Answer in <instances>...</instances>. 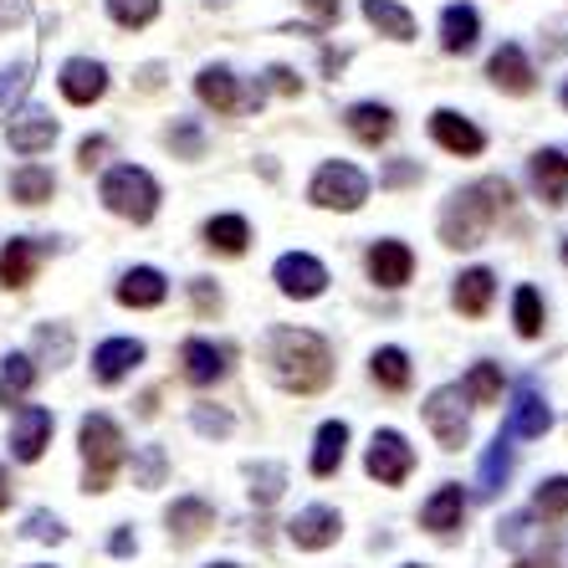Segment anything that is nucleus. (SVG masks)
<instances>
[{
  "label": "nucleus",
  "mask_w": 568,
  "mask_h": 568,
  "mask_svg": "<svg viewBox=\"0 0 568 568\" xmlns=\"http://www.w3.org/2000/svg\"><path fill=\"white\" fill-rule=\"evenodd\" d=\"M266 364H272V379H277L287 395H317V389H328V379H333V348H328V338H317L313 328H272V338H266Z\"/></svg>",
  "instance_id": "1"
},
{
  "label": "nucleus",
  "mask_w": 568,
  "mask_h": 568,
  "mask_svg": "<svg viewBox=\"0 0 568 568\" xmlns=\"http://www.w3.org/2000/svg\"><path fill=\"white\" fill-rule=\"evenodd\" d=\"M513 205V185L507 180H476V185L456 190L450 205L440 211V241L446 246H481V236L491 231V221Z\"/></svg>",
  "instance_id": "2"
},
{
  "label": "nucleus",
  "mask_w": 568,
  "mask_h": 568,
  "mask_svg": "<svg viewBox=\"0 0 568 568\" xmlns=\"http://www.w3.org/2000/svg\"><path fill=\"white\" fill-rule=\"evenodd\" d=\"M78 446H82V462H88L82 491H108L123 466V456H129V450H123V430L108 420V415H82Z\"/></svg>",
  "instance_id": "3"
},
{
  "label": "nucleus",
  "mask_w": 568,
  "mask_h": 568,
  "mask_svg": "<svg viewBox=\"0 0 568 568\" xmlns=\"http://www.w3.org/2000/svg\"><path fill=\"white\" fill-rule=\"evenodd\" d=\"M103 205L113 215H123V221H133V225L154 221V211H159V180L149 170H139V164H119V170L103 174Z\"/></svg>",
  "instance_id": "4"
},
{
  "label": "nucleus",
  "mask_w": 568,
  "mask_h": 568,
  "mask_svg": "<svg viewBox=\"0 0 568 568\" xmlns=\"http://www.w3.org/2000/svg\"><path fill=\"white\" fill-rule=\"evenodd\" d=\"M307 200L323 205V211H358V205L369 200V180H364L354 164H344V159H328V164L313 174Z\"/></svg>",
  "instance_id": "5"
},
{
  "label": "nucleus",
  "mask_w": 568,
  "mask_h": 568,
  "mask_svg": "<svg viewBox=\"0 0 568 568\" xmlns=\"http://www.w3.org/2000/svg\"><path fill=\"white\" fill-rule=\"evenodd\" d=\"M425 425H430V436L440 440V450H462L471 440V420H466V399L456 384L436 389V395L425 399Z\"/></svg>",
  "instance_id": "6"
},
{
  "label": "nucleus",
  "mask_w": 568,
  "mask_h": 568,
  "mask_svg": "<svg viewBox=\"0 0 568 568\" xmlns=\"http://www.w3.org/2000/svg\"><path fill=\"white\" fill-rule=\"evenodd\" d=\"M364 471H369L379 487H399V481L415 471V446L399 436V430H374L369 456H364Z\"/></svg>",
  "instance_id": "7"
},
{
  "label": "nucleus",
  "mask_w": 568,
  "mask_h": 568,
  "mask_svg": "<svg viewBox=\"0 0 568 568\" xmlns=\"http://www.w3.org/2000/svg\"><path fill=\"white\" fill-rule=\"evenodd\" d=\"M272 282L282 287V297L313 303V297H323V287H328V266L307 252H287V256H277V266H272Z\"/></svg>",
  "instance_id": "8"
},
{
  "label": "nucleus",
  "mask_w": 568,
  "mask_h": 568,
  "mask_svg": "<svg viewBox=\"0 0 568 568\" xmlns=\"http://www.w3.org/2000/svg\"><path fill=\"white\" fill-rule=\"evenodd\" d=\"M52 410L41 405H16V420H11V456L16 462H41V450L52 446Z\"/></svg>",
  "instance_id": "9"
},
{
  "label": "nucleus",
  "mask_w": 568,
  "mask_h": 568,
  "mask_svg": "<svg viewBox=\"0 0 568 568\" xmlns=\"http://www.w3.org/2000/svg\"><path fill=\"white\" fill-rule=\"evenodd\" d=\"M548 425H554V410H548V399L538 395V384H517V395H513V410H507V430H503V436L538 440V436H548Z\"/></svg>",
  "instance_id": "10"
},
{
  "label": "nucleus",
  "mask_w": 568,
  "mask_h": 568,
  "mask_svg": "<svg viewBox=\"0 0 568 568\" xmlns=\"http://www.w3.org/2000/svg\"><path fill=\"white\" fill-rule=\"evenodd\" d=\"M338 532H344V517H338V507H303V513L287 523V538L297 542V548H307V554H317V548H333L338 542Z\"/></svg>",
  "instance_id": "11"
},
{
  "label": "nucleus",
  "mask_w": 568,
  "mask_h": 568,
  "mask_svg": "<svg viewBox=\"0 0 568 568\" xmlns=\"http://www.w3.org/2000/svg\"><path fill=\"white\" fill-rule=\"evenodd\" d=\"M430 139H436L446 154H462V159H471V154L487 149V133L476 129L471 119H462L456 108H436V113H430Z\"/></svg>",
  "instance_id": "12"
},
{
  "label": "nucleus",
  "mask_w": 568,
  "mask_h": 568,
  "mask_svg": "<svg viewBox=\"0 0 568 568\" xmlns=\"http://www.w3.org/2000/svg\"><path fill=\"white\" fill-rule=\"evenodd\" d=\"M57 88H62L67 103H98V98L108 93V67L93 62V57H72V62H62V78H57Z\"/></svg>",
  "instance_id": "13"
},
{
  "label": "nucleus",
  "mask_w": 568,
  "mask_h": 568,
  "mask_svg": "<svg viewBox=\"0 0 568 568\" xmlns=\"http://www.w3.org/2000/svg\"><path fill=\"white\" fill-rule=\"evenodd\" d=\"M487 78L503 88V93H513V98H523V93H532V82H538V72H532V62H528V52L517 47V41H503L497 52H491V62H487Z\"/></svg>",
  "instance_id": "14"
},
{
  "label": "nucleus",
  "mask_w": 568,
  "mask_h": 568,
  "mask_svg": "<svg viewBox=\"0 0 568 568\" xmlns=\"http://www.w3.org/2000/svg\"><path fill=\"white\" fill-rule=\"evenodd\" d=\"M41 256H47V241L37 236H11L6 246H0V287H27L31 277H37Z\"/></svg>",
  "instance_id": "15"
},
{
  "label": "nucleus",
  "mask_w": 568,
  "mask_h": 568,
  "mask_svg": "<svg viewBox=\"0 0 568 568\" xmlns=\"http://www.w3.org/2000/svg\"><path fill=\"white\" fill-rule=\"evenodd\" d=\"M6 144L16 149V154H41V149L57 144V119L52 113H41V108H21L11 119V129H6Z\"/></svg>",
  "instance_id": "16"
},
{
  "label": "nucleus",
  "mask_w": 568,
  "mask_h": 568,
  "mask_svg": "<svg viewBox=\"0 0 568 568\" xmlns=\"http://www.w3.org/2000/svg\"><path fill=\"white\" fill-rule=\"evenodd\" d=\"M415 272V252L405 246V241H374L369 246V277L379 282V287H405Z\"/></svg>",
  "instance_id": "17"
},
{
  "label": "nucleus",
  "mask_w": 568,
  "mask_h": 568,
  "mask_svg": "<svg viewBox=\"0 0 568 568\" xmlns=\"http://www.w3.org/2000/svg\"><path fill=\"white\" fill-rule=\"evenodd\" d=\"M164 523H170V538L185 548V542H200L215 528V507L205 503V497H180V503H170Z\"/></svg>",
  "instance_id": "18"
},
{
  "label": "nucleus",
  "mask_w": 568,
  "mask_h": 568,
  "mask_svg": "<svg viewBox=\"0 0 568 568\" xmlns=\"http://www.w3.org/2000/svg\"><path fill=\"white\" fill-rule=\"evenodd\" d=\"M225 358H231V348L211 344V338H185V348H180V364H185V379L190 384H215L225 379Z\"/></svg>",
  "instance_id": "19"
},
{
  "label": "nucleus",
  "mask_w": 568,
  "mask_h": 568,
  "mask_svg": "<svg viewBox=\"0 0 568 568\" xmlns=\"http://www.w3.org/2000/svg\"><path fill=\"white\" fill-rule=\"evenodd\" d=\"M476 37H481V16H476V6L456 0V6L440 11V47H446L450 57H466L476 47Z\"/></svg>",
  "instance_id": "20"
},
{
  "label": "nucleus",
  "mask_w": 568,
  "mask_h": 568,
  "mask_svg": "<svg viewBox=\"0 0 568 568\" xmlns=\"http://www.w3.org/2000/svg\"><path fill=\"white\" fill-rule=\"evenodd\" d=\"M144 364V344L139 338H108V344H98L93 354V374L98 384H119L129 369H139Z\"/></svg>",
  "instance_id": "21"
},
{
  "label": "nucleus",
  "mask_w": 568,
  "mask_h": 568,
  "mask_svg": "<svg viewBox=\"0 0 568 568\" xmlns=\"http://www.w3.org/2000/svg\"><path fill=\"white\" fill-rule=\"evenodd\" d=\"M462 517H466V491L456 487V481H446V487L430 491V503H425L420 523L430 532H440V538H450V532L462 528Z\"/></svg>",
  "instance_id": "22"
},
{
  "label": "nucleus",
  "mask_w": 568,
  "mask_h": 568,
  "mask_svg": "<svg viewBox=\"0 0 568 568\" xmlns=\"http://www.w3.org/2000/svg\"><path fill=\"white\" fill-rule=\"evenodd\" d=\"M528 170H532L538 195L548 200V205H564V200H568V154H564V149H538Z\"/></svg>",
  "instance_id": "23"
},
{
  "label": "nucleus",
  "mask_w": 568,
  "mask_h": 568,
  "mask_svg": "<svg viewBox=\"0 0 568 568\" xmlns=\"http://www.w3.org/2000/svg\"><path fill=\"white\" fill-rule=\"evenodd\" d=\"M164 297H170V282H164L159 266H133V272H123V282H119L123 307H159Z\"/></svg>",
  "instance_id": "24"
},
{
  "label": "nucleus",
  "mask_w": 568,
  "mask_h": 568,
  "mask_svg": "<svg viewBox=\"0 0 568 568\" xmlns=\"http://www.w3.org/2000/svg\"><path fill=\"white\" fill-rule=\"evenodd\" d=\"M491 292H497V277H491V266H471V272H462V277H456V292H450V303H456V313L481 317V313L491 307Z\"/></svg>",
  "instance_id": "25"
},
{
  "label": "nucleus",
  "mask_w": 568,
  "mask_h": 568,
  "mask_svg": "<svg viewBox=\"0 0 568 568\" xmlns=\"http://www.w3.org/2000/svg\"><path fill=\"white\" fill-rule=\"evenodd\" d=\"M31 384H37V358H27V354L0 358V405H6V410H11V405H27Z\"/></svg>",
  "instance_id": "26"
},
{
  "label": "nucleus",
  "mask_w": 568,
  "mask_h": 568,
  "mask_svg": "<svg viewBox=\"0 0 568 568\" xmlns=\"http://www.w3.org/2000/svg\"><path fill=\"white\" fill-rule=\"evenodd\" d=\"M513 436H497L487 446V456H481V471H476V497H497V491L507 487V476H513V446H507Z\"/></svg>",
  "instance_id": "27"
},
{
  "label": "nucleus",
  "mask_w": 568,
  "mask_h": 568,
  "mask_svg": "<svg viewBox=\"0 0 568 568\" xmlns=\"http://www.w3.org/2000/svg\"><path fill=\"white\" fill-rule=\"evenodd\" d=\"M348 133H354L358 144H374L379 149L389 133H395V113L384 103H354L348 108Z\"/></svg>",
  "instance_id": "28"
},
{
  "label": "nucleus",
  "mask_w": 568,
  "mask_h": 568,
  "mask_svg": "<svg viewBox=\"0 0 568 568\" xmlns=\"http://www.w3.org/2000/svg\"><path fill=\"white\" fill-rule=\"evenodd\" d=\"M348 456V425L344 420H328L317 425V440H313V476H333L344 466Z\"/></svg>",
  "instance_id": "29"
},
{
  "label": "nucleus",
  "mask_w": 568,
  "mask_h": 568,
  "mask_svg": "<svg viewBox=\"0 0 568 568\" xmlns=\"http://www.w3.org/2000/svg\"><path fill=\"white\" fill-rule=\"evenodd\" d=\"M364 21L389 41H415V16L395 0H364Z\"/></svg>",
  "instance_id": "30"
},
{
  "label": "nucleus",
  "mask_w": 568,
  "mask_h": 568,
  "mask_svg": "<svg viewBox=\"0 0 568 568\" xmlns=\"http://www.w3.org/2000/svg\"><path fill=\"white\" fill-rule=\"evenodd\" d=\"M195 93H200V103H211L215 113H231V108L241 103V93H236V72H231V67H200Z\"/></svg>",
  "instance_id": "31"
},
{
  "label": "nucleus",
  "mask_w": 568,
  "mask_h": 568,
  "mask_svg": "<svg viewBox=\"0 0 568 568\" xmlns=\"http://www.w3.org/2000/svg\"><path fill=\"white\" fill-rule=\"evenodd\" d=\"M205 246L221 256H241L252 246V225L241 221V215H211L205 221Z\"/></svg>",
  "instance_id": "32"
},
{
  "label": "nucleus",
  "mask_w": 568,
  "mask_h": 568,
  "mask_svg": "<svg viewBox=\"0 0 568 568\" xmlns=\"http://www.w3.org/2000/svg\"><path fill=\"white\" fill-rule=\"evenodd\" d=\"M462 399H466V405H497V399H503V369H497V364H487V358H481V364H471V369H466V379H462Z\"/></svg>",
  "instance_id": "33"
},
{
  "label": "nucleus",
  "mask_w": 568,
  "mask_h": 568,
  "mask_svg": "<svg viewBox=\"0 0 568 568\" xmlns=\"http://www.w3.org/2000/svg\"><path fill=\"white\" fill-rule=\"evenodd\" d=\"M57 180L52 170H41V164H21V170H11V200H21V205H41V200H52Z\"/></svg>",
  "instance_id": "34"
},
{
  "label": "nucleus",
  "mask_w": 568,
  "mask_h": 568,
  "mask_svg": "<svg viewBox=\"0 0 568 568\" xmlns=\"http://www.w3.org/2000/svg\"><path fill=\"white\" fill-rule=\"evenodd\" d=\"M369 369H374V379L384 384V389H405V384H410V354H405V348H379V354L369 358Z\"/></svg>",
  "instance_id": "35"
},
{
  "label": "nucleus",
  "mask_w": 568,
  "mask_h": 568,
  "mask_svg": "<svg viewBox=\"0 0 568 568\" xmlns=\"http://www.w3.org/2000/svg\"><path fill=\"white\" fill-rule=\"evenodd\" d=\"M513 323L523 338H538L542 333V297L532 287H517L513 292Z\"/></svg>",
  "instance_id": "36"
},
{
  "label": "nucleus",
  "mask_w": 568,
  "mask_h": 568,
  "mask_svg": "<svg viewBox=\"0 0 568 568\" xmlns=\"http://www.w3.org/2000/svg\"><path fill=\"white\" fill-rule=\"evenodd\" d=\"M532 513L538 517H568V476H548L532 491Z\"/></svg>",
  "instance_id": "37"
},
{
  "label": "nucleus",
  "mask_w": 568,
  "mask_h": 568,
  "mask_svg": "<svg viewBox=\"0 0 568 568\" xmlns=\"http://www.w3.org/2000/svg\"><path fill=\"white\" fill-rule=\"evenodd\" d=\"M282 487H287V471H282L277 462H262V466H252V497L256 503H277L282 497Z\"/></svg>",
  "instance_id": "38"
},
{
  "label": "nucleus",
  "mask_w": 568,
  "mask_h": 568,
  "mask_svg": "<svg viewBox=\"0 0 568 568\" xmlns=\"http://www.w3.org/2000/svg\"><path fill=\"white\" fill-rule=\"evenodd\" d=\"M108 16L119 21V27H149L159 16V0H108Z\"/></svg>",
  "instance_id": "39"
},
{
  "label": "nucleus",
  "mask_w": 568,
  "mask_h": 568,
  "mask_svg": "<svg viewBox=\"0 0 568 568\" xmlns=\"http://www.w3.org/2000/svg\"><path fill=\"white\" fill-rule=\"evenodd\" d=\"M170 149L174 154H185V159H200L205 154V133H200V123L195 119H180L170 129Z\"/></svg>",
  "instance_id": "40"
},
{
  "label": "nucleus",
  "mask_w": 568,
  "mask_h": 568,
  "mask_svg": "<svg viewBox=\"0 0 568 568\" xmlns=\"http://www.w3.org/2000/svg\"><path fill=\"white\" fill-rule=\"evenodd\" d=\"M37 348L52 364H67V354H72V333L62 328V323H52V328H37Z\"/></svg>",
  "instance_id": "41"
},
{
  "label": "nucleus",
  "mask_w": 568,
  "mask_h": 568,
  "mask_svg": "<svg viewBox=\"0 0 568 568\" xmlns=\"http://www.w3.org/2000/svg\"><path fill=\"white\" fill-rule=\"evenodd\" d=\"M27 82H31V62H16V67H6V72H0V108L11 103V98H21V93H27Z\"/></svg>",
  "instance_id": "42"
},
{
  "label": "nucleus",
  "mask_w": 568,
  "mask_h": 568,
  "mask_svg": "<svg viewBox=\"0 0 568 568\" xmlns=\"http://www.w3.org/2000/svg\"><path fill=\"white\" fill-rule=\"evenodd\" d=\"M27 538H37V542H62L67 528L57 523L52 513H31V517H27Z\"/></svg>",
  "instance_id": "43"
},
{
  "label": "nucleus",
  "mask_w": 568,
  "mask_h": 568,
  "mask_svg": "<svg viewBox=\"0 0 568 568\" xmlns=\"http://www.w3.org/2000/svg\"><path fill=\"white\" fill-rule=\"evenodd\" d=\"M195 430L200 436H231V415L215 405H195Z\"/></svg>",
  "instance_id": "44"
},
{
  "label": "nucleus",
  "mask_w": 568,
  "mask_h": 568,
  "mask_svg": "<svg viewBox=\"0 0 568 568\" xmlns=\"http://www.w3.org/2000/svg\"><path fill=\"white\" fill-rule=\"evenodd\" d=\"M133 476H139V487H159V481H164V450L149 446L144 456H139V471Z\"/></svg>",
  "instance_id": "45"
},
{
  "label": "nucleus",
  "mask_w": 568,
  "mask_h": 568,
  "mask_svg": "<svg viewBox=\"0 0 568 568\" xmlns=\"http://www.w3.org/2000/svg\"><path fill=\"white\" fill-rule=\"evenodd\" d=\"M190 297H195V313H205V317H211V313H221V292H215L205 277H195V282H190Z\"/></svg>",
  "instance_id": "46"
},
{
  "label": "nucleus",
  "mask_w": 568,
  "mask_h": 568,
  "mask_svg": "<svg viewBox=\"0 0 568 568\" xmlns=\"http://www.w3.org/2000/svg\"><path fill=\"white\" fill-rule=\"evenodd\" d=\"M103 154H108V139H103V133H98V139H82L78 164H82V170H93V164H103Z\"/></svg>",
  "instance_id": "47"
},
{
  "label": "nucleus",
  "mask_w": 568,
  "mask_h": 568,
  "mask_svg": "<svg viewBox=\"0 0 568 568\" xmlns=\"http://www.w3.org/2000/svg\"><path fill=\"white\" fill-rule=\"evenodd\" d=\"M27 21V0H0V31Z\"/></svg>",
  "instance_id": "48"
},
{
  "label": "nucleus",
  "mask_w": 568,
  "mask_h": 568,
  "mask_svg": "<svg viewBox=\"0 0 568 568\" xmlns=\"http://www.w3.org/2000/svg\"><path fill=\"white\" fill-rule=\"evenodd\" d=\"M266 78H272V88H277V93H303V82L292 78L287 67H272V72H266Z\"/></svg>",
  "instance_id": "49"
},
{
  "label": "nucleus",
  "mask_w": 568,
  "mask_h": 568,
  "mask_svg": "<svg viewBox=\"0 0 568 568\" xmlns=\"http://www.w3.org/2000/svg\"><path fill=\"white\" fill-rule=\"evenodd\" d=\"M133 548H139V538H133L129 528H119V532H113V538H108V554H119V558H129Z\"/></svg>",
  "instance_id": "50"
},
{
  "label": "nucleus",
  "mask_w": 568,
  "mask_h": 568,
  "mask_svg": "<svg viewBox=\"0 0 568 568\" xmlns=\"http://www.w3.org/2000/svg\"><path fill=\"white\" fill-rule=\"evenodd\" d=\"M317 21H338V0H303Z\"/></svg>",
  "instance_id": "51"
},
{
  "label": "nucleus",
  "mask_w": 568,
  "mask_h": 568,
  "mask_svg": "<svg viewBox=\"0 0 568 568\" xmlns=\"http://www.w3.org/2000/svg\"><path fill=\"white\" fill-rule=\"evenodd\" d=\"M6 507H11V476L0 471V513H6Z\"/></svg>",
  "instance_id": "52"
},
{
  "label": "nucleus",
  "mask_w": 568,
  "mask_h": 568,
  "mask_svg": "<svg viewBox=\"0 0 568 568\" xmlns=\"http://www.w3.org/2000/svg\"><path fill=\"white\" fill-rule=\"evenodd\" d=\"M415 174V164H395V170H389V185H399V180H410Z\"/></svg>",
  "instance_id": "53"
},
{
  "label": "nucleus",
  "mask_w": 568,
  "mask_h": 568,
  "mask_svg": "<svg viewBox=\"0 0 568 568\" xmlns=\"http://www.w3.org/2000/svg\"><path fill=\"white\" fill-rule=\"evenodd\" d=\"M517 568H548V558H523Z\"/></svg>",
  "instance_id": "54"
},
{
  "label": "nucleus",
  "mask_w": 568,
  "mask_h": 568,
  "mask_svg": "<svg viewBox=\"0 0 568 568\" xmlns=\"http://www.w3.org/2000/svg\"><path fill=\"white\" fill-rule=\"evenodd\" d=\"M211 568H236V564H211Z\"/></svg>",
  "instance_id": "55"
},
{
  "label": "nucleus",
  "mask_w": 568,
  "mask_h": 568,
  "mask_svg": "<svg viewBox=\"0 0 568 568\" xmlns=\"http://www.w3.org/2000/svg\"><path fill=\"white\" fill-rule=\"evenodd\" d=\"M564 262H568V241H564Z\"/></svg>",
  "instance_id": "56"
},
{
  "label": "nucleus",
  "mask_w": 568,
  "mask_h": 568,
  "mask_svg": "<svg viewBox=\"0 0 568 568\" xmlns=\"http://www.w3.org/2000/svg\"><path fill=\"white\" fill-rule=\"evenodd\" d=\"M564 103H568V82H564Z\"/></svg>",
  "instance_id": "57"
},
{
  "label": "nucleus",
  "mask_w": 568,
  "mask_h": 568,
  "mask_svg": "<svg viewBox=\"0 0 568 568\" xmlns=\"http://www.w3.org/2000/svg\"><path fill=\"white\" fill-rule=\"evenodd\" d=\"M410 568H425V564H410Z\"/></svg>",
  "instance_id": "58"
},
{
  "label": "nucleus",
  "mask_w": 568,
  "mask_h": 568,
  "mask_svg": "<svg viewBox=\"0 0 568 568\" xmlns=\"http://www.w3.org/2000/svg\"><path fill=\"white\" fill-rule=\"evenodd\" d=\"M37 568H47V564H37Z\"/></svg>",
  "instance_id": "59"
}]
</instances>
